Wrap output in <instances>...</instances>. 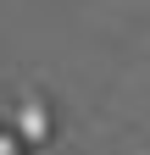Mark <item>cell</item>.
Wrapping results in <instances>:
<instances>
[{
  "mask_svg": "<svg viewBox=\"0 0 150 155\" xmlns=\"http://www.w3.org/2000/svg\"><path fill=\"white\" fill-rule=\"evenodd\" d=\"M22 133H28V139H45V133H50L45 105H22Z\"/></svg>",
  "mask_w": 150,
  "mask_h": 155,
  "instance_id": "1",
  "label": "cell"
},
{
  "mask_svg": "<svg viewBox=\"0 0 150 155\" xmlns=\"http://www.w3.org/2000/svg\"><path fill=\"white\" fill-rule=\"evenodd\" d=\"M0 155H17V139H11V133H0Z\"/></svg>",
  "mask_w": 150,
  "mask_h": 155,
  "instance_id": "2",
  "label": "cell"
}]
</instances>
